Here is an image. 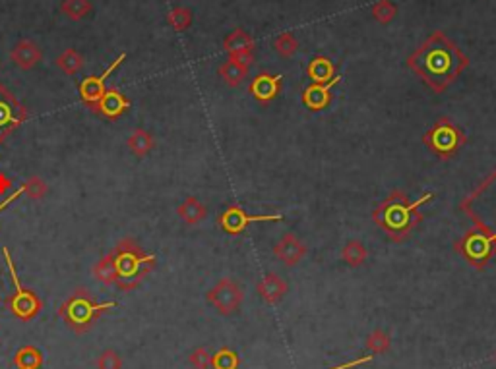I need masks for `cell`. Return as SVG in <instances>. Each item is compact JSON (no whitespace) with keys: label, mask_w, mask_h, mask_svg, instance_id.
I'll use <instances>...</instances> for the list:
<instances>
[{"label":"cell","mask_w":496,"mask_h":369,"mask_svg":"<svg viewBox=\"0 0 496 369\" xmlns=\"http://www.w3.org/2000/svg\"><path fill=\"white\" fill-rule=\"evenodd\" d=\"M89 109H91V112L103 116L107 120H117L126 110L130 109V99L123 91H118L117 87H109L103 93L101 99L95 102L94 107H89Z\"/></svg>","instance_id":"obj_7"},{"label":"cell","mask_w":496,"mask_h":369,"mask_svg":"<svg viewBox=\"0 0 496 369\" xmlns=\"http://www.w3.org/2000/svg\"><path fill=\"white\" fill-rule=\"evenodd\" d=\"M115 273H117V286L123 292H132L138 288L142 281L146 279L157 265L155 255L146 254L142 246L132 236L118 240L117 246L111 252Z\"/></svg>","instance_id":"obj_1"},{"label":"cell","mask_w":496,"mask_h":369,"mask_svg":"<svg viewBox=\"0 0 496 369\" xmlns=\"http://www.w3.org/2000/svg\"><path fill=\"white\" fill-rule=\"evenodd\" d=\"M332 70H334V66L326 58H316V60H312L310 68H308L310 76H314L318 81L328 80L329 76H332Z\"/></svg>","instance_id":"obj_22"},{"label":"cell","mask_w":496,"mask_h":369,"mask_svg":"<svg viewBox=\"0 0 496 369\" xmlns=\"http://www.w3.org/2000/svg\"><path fill=\"white\" fill-rule=\"evenodd\" d=\"M213 369H237L239 368V356L229 348H221L218 354L212 356Z\"/></svg>","instance_id":"obj_19"},{"label":"cell","mask_w":496,"mask_h":369,"mask_svg":"<svg viewBox=\"0 0 496 369\" xmlns=\"http://www.w3.org/2000/svg\"><path fill=\"white\" fill-rule=\"evenodd\" d=\"M188 362L196 369H208L212 365V356L205 348H196L192 354L188 356Z\"/></svg>","instance_id":"obj_27"},{"label":"cell","mask_w":496,"mask_h":369,"mask_svg":"<svg viewBox=\"0 0 496 369\" xmlns=\"http://www.w3.org/2000/svg\"><path fill=\"white\" fill-rule=\"evenodd\" d=\"M179 217L183 218L186 225H198L200 221H204L205 207L198 201L196 197H188L179 205Z\"/></svg>","instance_id":"obj_12"},{"label":"cell","mask_w":496,"mask_h":369,"mask_svg":"<svg viewBox=\"0 0 496 369\" xmlns=\"http://www.w3.org/2000/svg\"><path fill=\"white\" fill-rule=\"evenodd\" d=\"M244 74H247V66L242 64V62H239V60H233V58L221 68V76H223L229 83L241 81Z\"/></svg>","instance_id":"obj_21"},{"label":"cell","mask_w":496,"mask_h":369,"mask_svg":"<svg viewBox=\"0 0 496 369\" xmlns=\"http://www.w3.org/2000/svg\"><path fill=\"white\" fill-rule=\"evenodd\" d=\"M208 302L218 310L219 313H233L239 304L242 302V292L239 290V286L231 281H221V283L208 292Z\"/></svg>","instance_id":"obj_6"},{"label":"cell","mask_w":496,"mask_h":369,"mask_svg":"<svg viewBox=\"0 0 496 369\" xmlns=\"http://www.w3.org/2000/svg\"><path fill=\"white\" fill-rule=\"evenodd\" d=\"M285 284L279 281L278 276H268L262 284H260V294L264 296V300L268 302H278L279 298L283 296Z\"/></svg>","instance_id":"obj_18"},{"label":"cell","mask_w":496,"mask_h":369,"mask_svg":"<svg viewBox=\"0 0 496 369\" xmlns=\"http://www.w3.org/2000/svg\"><path fill=\"white\" fill-rule=\"evenodd\" d=\"M279 78H281V76H276V78H270V76H260L254 83V91L258 95H262V97H268V95H271L276 89H278Z\"/></svg>","instance_id":"obj_25"},{"label":"cell","mask_w":496,"mask_h":369,"mask_svg":"<svg viewBox=\"0 0 496 369\" xmlns=\"http://www.w3.org/2000/svg\"><path fill=\"white\" fill-rule=\"evenodd\" d=\"M94 276L97 279V281H99V283L107 284V286L117 283V273H115V265H113V257H111V252L109 254L103 255L101 259L95 263Z\"/></svg>","instance_id":"obj_14"},{"label":"cell","mask_w":496,"mask_h":369,"mask_svg":"<svg viewBox=\"0 0 496 369\" xmlns=\"http://www.w3.org/2000/svg\"><path fill=\"white\" fill-rule=\"evenodd\" d=\"M395 12H398V8H395L390 0H380L378 4L372 8V14H374V18L382 23L390 22V20L395 16Z\"/></svg>","instance_id":"obj_24"},{"label":"cell","mask_w":496,"mask_h":369,"mask_svg":"<svg viewBox=\"0 0 496 369\" xmlns=\"http://www.w3.org/2000/svg\"><path fill=\"white\" fill-rule=\"evenodd\" d=\"M126 145H128V149H130L138 159H144V157H147V155L152 153V149L155 147V139L154 136L147 130H144V128H136V130L128 136V139H126Z\"/></svg>","instance_id":"obj_10"},{"label":"cell","mask_w":496,"mask_h":369,"mask_svg":"<svg viewBox=\"0 0 496 369\" xmlns=\"http://www.w3.org/2000/svg\"><path fill=\"white\" fill-rule=\"evenodd\" d=\"M2 255H4L8 271H10V279H12V286H14V294L8 298V310L20 321H31L43 310V300L37 296L33 290L23 288L22 283H20V276L16 273V265L12 257H10L8 247H2Z\"/></svg>","instance_id":"obj_4"},{"label":"cell","mask_w":496,"mask_h":369,"mask_svg":"<svg viewBox=\"0 0 496 369\" xmlns=\"http://www.w3.org/2000/svg\"><path fill=\"white\" fill-rule=\"evenodd\" d=\"M113 308H117V302H97L88 288H78L60 305L59 315L74 333L84 334Z\"/></svg>","instance_id":"obj_3"},{"label":"cell","mask_w":496,"mask_h":369,"mask_svg":"<svg viewBox=\"0 0 496 369\" xmlns=\"http://www.w3.org/2000/svg\"><path fill=\"white\" fill-rule=\"evenodd\" d=\"M366 346L371 348L374 354H384L388 350V346H390V339H388L382 331H376V333H372L371 336H368Z\"/></svg>","instance_id":"obj_26"},{"label":"cell","mask_w":496,"mask_h":369,"mask_svg":"<svg viewBox=\"0 0 496 369\" xmlns=\"http://www.w3.org/2000/svg\"><path fill=\"white\" fill-rule=\"evenodd\" d=\"M10 58H12V62H14L18 68L31 70V68H35V66L41 62L43 54H41V49L37 47V43L28 41V39H22V41H18V43L14 45V49L10 52Z\"/></svg>","instance_id":"obj_9"},{"label":"cell","mask_w":496,"mask_h":369,"mask_svg":"<svg viewBox=\"0 0 496 369\" xmlns=\"http://www.w3.org/2000/svg\"><path fill=\"white\" fill-rule=\"evenodd\" d=\"M23 196H28L30 199H33V201H41L45 196H47V192H49V188H47V182L43 180V178H39V176H31V178H28V180L23 182Z\"/></svg>","instance_id":"obj_17"},{"label":"cell","mask_w":496,"mask_h":369,"mask_svg":"<svg viewBox=\"0 0 496 369\" xmlns=\"http://www.w3.org/2000/svg\"><path fill=\"white\" fill-rule=\"evenodd\" d=\"M409 64L413 66L417 72L431 76L434 80H442L458 72L461 66L466 64V58L461 57L460 51L444 35L436 33L409 60Z\"/></svg>","instance_id":"obj_2"},{"label":"cell","mask_w":496,"mask_h":369,"mask_svg":"<svg viewBox=\"0 0 496 369\" xmlns=\"http://www.w3.org/2000/svg\"><path fill=\"white\" fill-rule=\"evenodd\" d=\"M43 352L39 348L26 344L14 356V365L18 369H41L43 365Z\"/></svg>","instance_id":"obj_11"},{"label":"cell","mask_w":496,"mask_h":369,"mask_svg":"<svg viewBox=\"0 0 496 369\" xmlns=\"http://www.w3.org/2000/svg\"><path fill=\"white\" fill-rule=\"evenodd\" d=\"M190 22H192V14H190V10H186V8H175V10L169 14V23H171L176 31H184V29L190 25Z\"/></svg>","instance_id":"obj_23"},{"label":"cell","mask_w":496,"mask_h":369,"mask_svg":"<svg viewBox=\"0 0 496 369\" xmlns=\"http://www.w3.org/2000/svg\"><path fill=\"white\" fill-rule=\"evenodd\" d=\"M57 66L66 74V76H76L84 68V57L76 49H66L59 58Z\"/></svg>","instance_id":"obj_13"},{"label":"cell","mask_w":496,"mask_h":369,"mask_svg":"<svg viewBox=\"0 0 496 369\" xmlns=\"http://www.w3.org/2000/svg\"><path fill=\"white\" fill-rule=\"evenodd\" d=\"M60 10L70 20H81V18H86L91 12V4H89V0H62Z\"/></svg>","instance_id":"obj_16"},{"label":"cell","mask_w":496,"mask_h":369,"mask_svg":"<svg viewBox=\"0 0 496 369\" xmlns=\"http://www.w3.org/2000/svg\"><path fill=\"white\" fill-rule=\"evenodd\" d=\"M124 60H126V52L118 54L117 60H115V62H113L109 68H105V72H103L101 76H89V78H86V80L81 81L80 83L81 101L86 102L88 107H94L95 102L101 99L103 93L107 91V87H105V81H107V78H109L111 74L117 70L118 66H120V62H124Z\"/></svg>","instance_id":"obj_8"},{"label":"cell","mask_w":496,"mask_h":369,"mask_svg":"<svg viewBox=\"0 0 496 369\" xmlns=\"http://www.w3.org/2000/svg\"><path fill=\"white\" fill-rule=\"evenodd\" d=\"M30 109L16 99V95L4 83H0V145L4 144L26 120Z\"/></svg>","instance_id":"obj_5"},{"label":"cell","mask_w":496,"mask_h":369,"mask_svg":"<svg viewBox=\"0 0 496 369\" xmlns=\"http://www.w3.org/2000/svg\"><path fill=\"white\" fill-rule=\"evenodd\" d=\"M276 49H278L283 57H291L293 52L297 51V41L291 33H283L276 39Z\"/></svg>","instance_id":"obj_28"},{"label":"cell","mask_w":496,"mask_h":369,"mask_svg":"<svg viewBox=\"0 0 496 369\" xmlns=\"http://www.w3.org/2000/svg\"><path fill=\"white\" fill-rule=\"evenodd\" d=\"M225 49L231 52V57L248 54L250 49H252V39L244 31H235L233 35H229L225 39Z\"/></svg>","instance_id":"obj_15"},{"label":"cell","mask_w":496,"mask_h":369,"mask_svg":"<svg viewBox=\"0 0 496 369\" xmlns=\"http://www.w3.org/2000/svg\"><path fill=\"white\" fill-rule=\"evenodd\" d=\"M95 365H97V369H123V358L118 356L117 350L107 348V350H103L101 354L97 356Z\"/></svg>","instance_id":"obj_20"},{"label":"cell","mask_w":496,"mask_h":369,"mask_svg":"<svg viewBox=\"0 0 496 369\" xmlns=\"http://www.w3.org/2000/svg\"><path fill=\"white\" fill-rule=\"evenodd\" d=\"M22 196H23V186H20V188L16 189V192H12V194H10V196H8L4 201L0 203V213L6 209V207H10V205H12L14 201H18V199H20Z\"/></svg>","instance_id":"obj_29"},{"label":"cell","mask_w":496,"mask_h":369,"mask_svg":"<svg viewBox=\"0 0 496 369\" xmlns=\"http://www.w3.org/2000/svg\"><path fill=\"white\" fill-rule=\"evenodd\" d=\"M12 180L8 178V174H4V172H0V196H4L6 192H10L12 189Z\"/></svg>","instance_id":"obj_30"}]
</instances>
